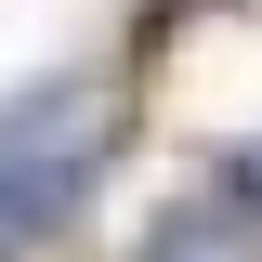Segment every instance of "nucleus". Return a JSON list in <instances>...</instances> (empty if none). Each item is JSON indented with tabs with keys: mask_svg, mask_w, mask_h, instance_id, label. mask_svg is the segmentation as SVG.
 <instances>
[{
	"mask_svg": "<svg viewBox=\"0 0 262 262\" xmlns=\"http://www.w3.org/2000/svg\"><path fill=\"white\" fill-rule=\"evenodd\" d=\"M144 262H262V249H249V223H223V210H196V196H184V210L144 236Z\"/></svg>",
	"mask_w": 262,
	"mask_h": 262,
	"instance_id": "1",
	"label": "nucleus"
}]
</instances>
